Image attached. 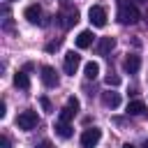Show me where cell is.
I'll return each mask as SVG.
<instances>
[{
  "instance_id": "obj_24",
  "label": "cell",
  "mask_w": 148,
  "mask_h": 148,
  "mask_svg": "<svg viewBox=\"0 0 148 148\" xmlns=\"http://www.w3.org/2000/svg\"><path fill=\"white\" fill-rule=\"evenodd\" d=\"M123 148H136V146H132V143H125V146H123Z\"/></svg>"
},
{
  "instance_id": "obj_21",
  "label": "cell",
  "mask_w": 148,
  "mask_h": 148,
  "mask_svg": "<svg viewBox=\"0 0 148 148\" xmlns=\"http://www.w3.org/2000/svg\"><path fill=\"white\" fill-rule=\"evenodd\" d=\"M58 46H60V42H51V44H49V46H46V51H56V49H58Z\"/></svg>"
},
{
  "instance_id": "obj_25",
  "label": "cell",
  "mask_w": 148,
  "mask_h": 148,
  "mask_svg": "<svg viewBox=\"0 0 148 148\" xmlns=\"http://www.w3.org/2000/svg\"><path fill=\"white\" fill-rule=\"evenodd\" d=\"M141 148H148V139H146V141H143V146H141Z\"/></svg>"
},
{
  "instance_id": "obj_15",
  "label": "cell",
  "mask_w": 148,
  "mask_h": 148,
  "mask_svg": "<svg viewBox=\"0 0 148 148\" xmlns=\"http://www.w3.org/2000/svg\"><path fill=\"white\" fill-rule=\"evenodd\" d=\"M58 18H65L62 25H65V28H72V25H76V21H79V12H76V9H69L67 14H60Z\"/></svg>"
},
{
  "instance_id": "obj_17",
  "label": "cell",
  "mask_w": 148,
  "mask_h": 148,
  "mask_svg": "<svg viewBox=\"0 0 148 148\" xmlns=\"http://www.w3.org/2000/svg\"><path fill=\"white\" fill-rule=\"evenodd\" d=\"M83 72H86V79H95L97 74H99V65L97 62H86V67H83Z\"/></svg>"
},
{
  "instance_id": "obj_6",
  "label": "cell",
  "mask_w": 148,
  "mask_h": 148,
  "mask_svg": "<svg viewBox=\"0 0 148 148\" xmlns=\"http://www.w3.org/2000/svg\"><path fill=\"white\" fill-rule=\"evenodd\" d=\"M79 65H81V56L79 53H74V51L65 53V74H76Z\"/></svg>"
},
{
  "instance_id": "obj_22",
  "label": "cell",
  "mask_w": 148,
  "mask_h": 148,
  "mask_svg": "<svg viewBox=\"0 0 148 148\" xmlns=\"http://www.w3.org/2000/svg\"><path fill=\"white\" fill-rule=\"evenodd\" d=\"M5 113H7V104L0 102V118H5Z\"/></svg>"
},
{
  "instance_id": "obj_3",
  "label": "cell",
  "mask_w": 148,
  "mask_h": 148,
  "mask_svg": "<svg viewBox=\"0 0 148 148\" xmlns=\"http://www.w3.org/2000/svg\"><path fill=\"white\" fill-rule=\"evenodd\" d=\"M99 139H102V130L88 127V130H83V134H81V148H95V146L99 143Z\"/></svg>"
},
{
  "instance_id": "obj_26",
  "label": "cell",
  "mask_w": 148,
  "mask_h": 148,
  "mask_svg": "<svg viewBox=\"0 0 148 148\" xmlns=\"http://www.w3.org/2000/svg\"><path fill=\"white\" fill-rule=\"evenodd\" d=\"M136 2H148V0H136Z\"/></svg>"
},
{
  "instance_id": "obj_23",
  "label": "cell",
  "mask_w": 148,
  "mask_h": 148,
  "mask_svg": "<svg viewBox=\"0 0 148 148\" xmlns=\"http://www.w3.org/2000/svg\"><path fill=\"white\" fill-rule=\"evenodd\" d=\"M37 148H53V146H51V141H42Z\"/></svg>"
},
{
  "instance_id": "obj_1",
  "label": "cell",
  "mask_w": 148,
  "mask_h": 148,
  "mask_svg": "<svg viewBox=\"0 0 148 148\" xmlns=\"http://www.w3.org/2000/svg\"><path fill=\"white\" fill-rule=\"evenodd\" d=\"M139 18H141V12L136 9L134 2H130V0H118V21H120V23L132 25V23H136Z\"/></svg>"
},
{
  "instance_id": "obj_20",
  "label": "cell",
  "mask_w": 148,
  "mask_h": 148,
  "mask_svg": "<svg viewBox=\"0 0 148 148\" xmlns=\"http://www.w3.org/2000/svg\"><path fill=\"white\" fill-rule=\"evenodd\" d=\"M0 148H12V143H9V139H7L5 134L0 136Z\"/></svg>"
},
{
  "instance_id": "obj_13",
  "label": "cell",
  "mask_w": 148,
  "mask_h": 148,
  "mask_svg": "<svg viewBox=\"0 0 148 148\" xmlns=\"http://www.w3.org/2000/svg\"><path fill=\"white\" fill-rule=\"evenodd\" d=\"M92 37H95V35H92L90 30L79 32V37H76V46H79V49H88V46L92 44Z\"/></svg>"
},
{
  "instance_id": "obj_27",
  "label": "cell",
  "mask_w": 148,
  "mask_h": 148,
  "mask_svg": "<svg viewBox=\"0 0 148 148\" xmlns=\"http://www.w3.org/2000/svg\"><path fill=\"white\" fill-rule=\"evenodd\" d=\"M146 18H148V14H146Z\"/></svg>"
},
{
  "instance_id": "obj_7",
  "label": "cell",
  "mask_w": 148,
  "mask_h": 148,
  "mask_svg": "<svg viewBox=\"0 0 148 148\" xmlns=\"http://www.w3.org/2000/svg\"><path fill=\"white\" fill-rule=\"evenodd\" d=\"M58 74H56V69L53 67H49V65H44L42 67V83L46 86V88H56L58 86Z\"/></svg>"
},
{
  "instance_id": "obj_12",
  "label": "cell",
  "mask_w": 148,
  "mask_h": 148,
  "mask_svg": "<svg viewBox=\"0 0 148 148\" xmlns=\"http://www.w3.org/2000/svg\"><path fill=\"white\" fill-rule=\"evenodd\" d=\"M146 111V104L141 102V99H132V102H127V116H141Z\"/></svg>"
},
{
  "instance_id": "obj_2",
  "label": "cell",
  "mask_w": 148,
  "mask_h": 148,
  "mask_svg": "<svg viewBox=\"0 0 148 148\" xmlns=\"http://www.w3.org/2000/svg\"><path fill=\"white\" fill-rule=\"evenodd\" d=\"M16 125H18V130H35L37 125H39V118H37V113L35 111H21L18 113V118H16Z\"/></svg>"
},
{
  "instance_id": "obj_8",
  "label": "cell",
  "mask_w": 148,
  "mask_h": 148,
  "mask_svg": "<svg viewBox=\"0 0 148 148\" xmlns=\"http://www.w3.org/2000/svg\"><path fill=\"white\" fill-rule=\"evenodd\" d=\"M123 67H125V72H127V74H136V72H139V67H141V58H139V56H134V53H130V56L125 58Z\"/></svg>"
},
{
  "instance_id": "obj_18",
  "label": "cell",
  "mask_w": 148,
  "mask_h": 148,
  "mask_svg": "<svg viewBox=\"0 0 148 148\" xmlns=\"http://www.w3.org/2000/svg\"><path fill=\"white\" fill-rule=\"evenodd\" d=\"M104 81H106V86H118V83H120V76H118V74H111V72H109Z\"/></svg>"
},
{
  "instance_id": "obj_11",
  "label": "cell",
  "mask_w": 148,
  "mask_h": 148,
  "mask_svg": "<svg viewBox=\"0 0 148 148\" xmlns=\"http://www.w3.org/2000/svg\"><path fill=\"white\" fill-rule=\"evenodd\" d=\"M102 102H104V106H109V109H116V106H120V95H118V92H113V90H109V92H102Z\"/></svg>"
},
{
  "instance_id": "obj_28",
  "label": "cell",
  "mask_w": 148,
  "mask_h": 148,
  "mask_svg": "<svg viewBox=\"0 0 148 148\" xmlns=\"http://www.w3.org/2000/svg\"><path fill=\"white\" fill-rule=\"evenodd\" d=\"M7 2H12V0H7Z\"/></svg>"
},
{
  "instance_id": "obj_4",
  "label": "cell",
  "mask_w": 148,
  "mask_h": 148,
  "mask_svg": "<svg viewBox=\"0 0 148 148\" xmlns=\"http://www.w3.org/2000/svg\"><path fill=\"white\" fill-rule=\"evenodd\" d=\"M88 16H90V23H92L95 28H104V25H106V12H104V7H99V5L90 7Z\"/></svg>"
},
{
  "instance_id": "obj_16",
  "label": "cell",
  "mask_w": 148,
  "mask_h": 148,
  "mask_svg": "<svg viewBox=\"0 0 148 148\" xmlns=\"http://www.w3.org/2000/svg\"><path fill=\"white\" fill-rule=\"evenodd\" d=\"M14 86L21 88V90H28V88H30V79H28V74H25V72H16V74H14Z\"/></svg>"
},
{
  "instance_id": "obj_10",
  "label": "cell",
  "mask_w": 148,
  "mask_h": 148,
  "mask_svg": "<svg viewBox=\"0 0 148 148\" xmlns=\"http://www.w3.org/2000/svg\"><path fill=\"white\" fill-rule=\"evenodd\" d=\"M113 46H116V39H113V37H102L99 44H97V56H106V53H111Z\"/></svg>"
},
{
  "instance_id": "obj_5",
  "label": "cell",
  "mask_w": 148,
  "mask_h": 148,
  "mask_svg": "<svg viewBox=\"0 0 148 148\" xmlns=\"http://www.w3.org/2000/svg\"><path fill=\"white\" fill-rule=\"evenodd\" d=\"M76 111H79V99H76V97H69V99H67V104H65V109L60 111L58 120H65V123H69V120L76 116Z\"/></svg>"
},
{
  "instance_id": "obj_14",
  "label": "cell",
  "mask_w": 148,
  "mask_h": 148,
  "mask_svg": "<svg viewBox=\"0 0 148 148\" xmlns=\"http://www.w3.org/2000/svg\"><path fill=\"white\" fill-rule=\"evenodd\" d=\"M56 134L62 136V139H69L72 136V125L65 123V120H56Z\"/></svg>"
},
{
  "instance_id": "obj_9",
  "label": "cell",
  "mask_w": 148,
  "mask_h": 148,
  "mask_svg": "<svg viewBox=\"0 0 148 148\" xmlns=\"http://www.w3.org/2000/svg\"><path fill=\"white\" fill-rule=\"evenodd\" d=\"M23 16H25L30 23H42V7H39V5H30V7H25Z\"/></svg>"
},
{
  "instance_id": "obj_19",
  "label": "cell",
  "mask_w": 148,
  "mask_h": 148,
  "mask_svg": "<svg viewBox=\"0 0 148 148\" xmlns=\"http://www.w3.org/2000/svg\"><path fill=\"white\" fill-rule=\"evenodd\" d=\"M39 104H42V109H44L46 113H51V111H53V106H51V102H49V97H39Z\"/></svg>"
}]
</instances>
